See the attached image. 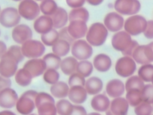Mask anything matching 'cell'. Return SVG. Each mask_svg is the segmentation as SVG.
Returning a JSON list of instances; mask_svg holds the SVG:
<instances>
[{
    "instance_id": "6da1fadb",
    "label": "cell",
    "mask_w": 153,
    "mask_h": 115,
    "mask_svg": "<svg viewBox=\"0 0 153 115\" xmlns=\"http://www.w3.org/2000/svg\"><path fill=\"white\" fill-rule=\"evenodd\" d=\"M35 103L39 115H56L57 114L54 98L45 92H38Z\"/></svg>"
},
{
    "instance_id": "7a4b0ae2",
    "label": "cell",
    "mask_w": 153,
    "mask_h": 115,
    "mask_svg": "<svg viewBox=\"0 0 153 115\" xmlns=\"http://www.w3.org/2000/svg\"><path fill=\"white\" fill-rule=\"evenodd\" d=\"M108 30L103 23L96 22L88 28L85 38L87 42L94 47L103 45L106 41Z\"/></svg>"
},
{
    "instance_id": "3957f363",
    "label": "cell",
    "mask_w": 153,
    "mask_h": 115,
    "mask_svg": "<svg viewBox=\"0 0 153 115\" xmlns=\"http://www.w3.org/2000/svg\"><path fill=\"white\" fill-rule=\"evenodd\" d=\"M38 92L35 90H27L19 97L15 107L20 114H30L34 111L36 108L35 99Z\"/></svg>"
},
{
    "instance_id": "277c9868",
    "label": "cell",
    "mask_w": 153,
    "mask_h": 115,
    "mask_svg": "<svg viewBox=\"0 0 153 115\" xmlns=\"http://www.w3.org/2000/svg\"><path fill=\"white\" fill-rule=\"evenodd\" d=\"M147 25L146 19L139 14H134L128 17L124 22V30L130 35L136 36L143 32Z\"/></svg>"
},
{
    "instance_id": "5b68a950",
    "label": "cell",
    "mask_w": 153,
    "mask_h": 115,
    "mask_svg": "<svg viewBox=\"0 0 153 115\" xmlns=\"http://www.w3.org/2000/svg\"><path fill=\"white\" fill-rule=\"evenodd\" d=\"M17 9L21 17L29 21L36 19L41 13L39 4L35 0H22Z\"/></svg>"
},
{
    "instance_id": "8992f818",
    "label": "cell",
    "mask_w": 153,
    "mask_h": 115,
    "mask_svg": "<svg viewBox=\"0 0 153 115\" xmlns=\"http://www.w3.org/2000/svg\"><path fill=\"white\" fill-rule=\"evenodd\" d=\"M22 53L29 59L41 58L45 52V46L41 41L30 39L22 44Z\"/></svg>"
},
{
    "instance_id": "52a82bcc",
    "label": "cell",
    "mask_w": 153,
    "mask_h": 115,
    "mask_svg": "<svg viewBox=\"0 0 153 115\" xmlns=\"http://www.w3.org/2000/svg\"><path fill=\"white\" fill-rule=\"evenodd\" d=\"M71 52L72 55L78 60H87L90 58L93 55L92 46L87 40L83 39L75 40L71 44Z\"/></svg>"
},
{
    "instance_id": "ba28073f",
    "label": "cell",
    "mask_w": 153,
    "mask_h": 115,
    "mask_svg": "<svg viewBox=\"0 0 153 115\" xmlns=\"http://www.w3.org/2000/svg\"><path fill=\"white\" fill-rule=\"evenodd\" d=\"M18 60L7 50L0 58V75L11 78L18 70Z\"/></svg>"
},
{
    "instance_id": "9c48e42d",
    "label": "cell",
    "mask_w": 153,
    "mask_h": 115,
    "mask_svg": "<svg viewBox=\"0 0 153 115\" xmlns=\"http://www.w3.org/2000/svg\"><path fill=\"white\" fill-rule=\"evenodd\" d=\"M115 69L119 76L123 78L129 77L134 73L136 69V62L131 56H124L116 62Z\"/></svg>"
},
{
    "instance_id": "30bf717a",
    "label": "cell",
    "mask_w": 153,
    "mask_h": 115,
    "mask_svg": "<svg viewBox=\"0 0 153 115\" xmlns=\"http://www.w3.org/2000/svg\"><path fill=\"white\" fill-rule=\"evenodd\" d=\"M18 9L8 7L2 10L0 14V24L4 28H12L19 24L21 20Z\"/></svg>"
},
{
    "instance_id": "8fae6325",
    "label": "cell",
    "mask_w": 153,
    "mask_h": 115,
    "mask_svg": "<svg viewBox=\"0 0 153 115\" xmlns=\"http://www.w3.org/2000/svg\"><path fill=\"white\" fill-rule=\"evenodd\" d=\"M114 7L120 14L132 16L139 12L141 4L139 0H115Z\"/></svg>"
},
{
    "instance_id": "7c38bea8",
    "label": "cell",
    "mask_w": 153,
    "mask_h": 115,
    "mask_svg": "<svg viewBox=\"0 0 153 115\" xmlns=\"http://www.w3.org/2000/svg\"><path fill=\"white\" fill-rule=\"evenodd\" d=\"M131 57L138 64L143 65L153 62V51L150 44L137 46Z\"/></svg>"
},
{
    "instance_id": "4fadbf2b",
    "label": "cell",
    "mask_w": 153,
    "mask_h": 115,
    "mask_svg": "<svg viewBox=\"0 0 153 115\" xmlns=\"http://www.w3.org/2000/svg\"><path fill=\"white\" fill-rule=\"evenodd\" d=\"M131 35L124 31H119L113 35L111 39V44L113 48L121 53L125 51L131 44Z\"/></svg>"
},
{
    "instance_id": "5bb4252c",
    "label": "cell",
    "mask_w": 153,
    "mask_h": 115,
    "mask_svg": "<svg viewBox=\"0 0 153 115\" xmlns=\"http://www.w3.org/2000/svg\"><path fill=\"white\" fill-rule=\"evenodd\" d=\"M11 37L15 43L22 44L25 41L32 39L33 32L31 28L26 24H19L13 28Z\"/></svg>"
},
{
    "instance_id": "9a60e30c",
    "label": "cell",
    "mask_w": 153,
    "mask_h": 115,
    "mask_svg": "<svg viewBox=\"0 0 153 115\" xmlns=\"http://www.w3.org/2000/svg\"><path fill=\"white\" fill-rule=\"evenodd\" d=\"M123 17L117 12H110L104 17L103 24L108 31L117 32L124 27Z\"/></svg>"
},
{
    "instance_id": "2e32d148",
    "label": "cell",
    "mask_w": 153,
    "mask_h": 115,
    "mask_svg": "<svg viewBox=\"0 0 153 115\" xmlns=\"http://www.w3.org/2000/svg\"><path fill=\"white\" fill-rule=\"evenodd\" d=\"M19 99L16 91L11 87L0 91V107L4 109H10L16 106Z\"/></svg>"
},
{
    "instance_id": "e0dca14e",
    "label": "cell",
    "mask_w": 153,
    "mask_h": 115,
    "mask_svg": "<svg viewBox=\"0 0 153 115\" xmlns=\"http://www.w3.org/2000/svg\"><path fill=\"white\" fill-rule=\"evenodd\" d=\"M67 29L69 35L75 40L85 37L88 27L86 22L82 20H75L69 22Z\"/></svg>"
},
{
    "instance_id": "ac0fdd59",
    "label": "cell",
    "mask_w": 153,
    "mask_h": 115,
    "mask_svg": "<svg viewBox=\"0 0 153 115\" xmlns=\"http://www.w3.org/2000/svg\"><path fill=\"white\" fill-rule=\"evenodd\" d=\"M23 68L30 72L33 78L43 75L47 68L45 61L39 58L30 59L25 62Z\"/></svg>"
},
{
    "instance_id": "d6986e66",
    "label": "cell",
    "mask_w": 153,
    "mask_h": 115,
    "mask_svg": "<svg viewBox=\"0 0 153 115\" xmlns=\"http://www.w3.org/2000/svg\"><path fill=\"white\" fill-rule=\"evenodd\" d=\"M33 29L39 34H44L50 31L53 28V23L50 16H39L33 22Z\"/></svg>"
},
{
    "instance_id": "ffe728a7",
    "label": "cell",
    "mask_w": 153,
    "mask_h": 115,
    "mask_svg": "<svg viewBox=\"0 0 153 115\" xmlns=\"http://www.w3.org/2000/svg\"><path fill=\"white\" fill-rule=\"evenodd\" d=\"M87 92L84 86H74L69 87L68 97L74 104H81L87 98Z\"/></svg>"
},
{
    "instance_id": "44dd1931",
    "label": "cell",
    "mask_w": 153,
    "mask_h": 115,
    "mask_svg": "<svg viewBox=\"0 0 153 115\" xmlns=\"http://www.w3.org/2000/svg\"><path fill=\"white\" fill-rule=\"evenodd\" d=\"M126 91L124 83L120 79L114 78L109 80L106 85V92L111 98L121 96Z\"/></svg>"
},
{
    "instance_id": "7402d4cb",
    "label": "cell",
    "mask_w": 153,
    "mask_h": 115,
    "mask_svg": "<svg viewBox=\"0 0 153 115\" xmlns=\"http://www.w3.org/2000/svg\"><path fill=\"white\" fill-rule=\"evenodd\" d=\"M109 98L103 93H98L92 98L90 105L91 108L97 112H106L110 107Z\"/></svg>"
},
{
    "instance_id": "603a6c76",
    "label": "cell",
    "mask_w": 153,
    "mask_h": 115,
    "mask_svg": "<svg viewBox=\"0 0 153 115\" xmlns=\"http://www.w3.org/2000/svg\"><path fill=\"white\" fill-rule=\"evenodd\" d=\"M129 104L126 98L121 96L114 98L111 102L109 110L112 114L126 115L128 113Z\"/></svg>"
},
{
    "instance_id": "cb8c5ba5",
    "label": "cell",
    "mask_w": 153,
    "mask_h": 115,
    "mask_svg": "<svg viewBox=\"0 0 153 115\" xmlns=\"http://www.w3.org/2000/svg\"><path fill=\"white\" fill-rule=\"evenodd\" d=\"M53 23V28L56 29H60L66 26L69 17L66 10L60 7H58L56 11L50 16Z\"/></svg>"
},
{
    "instance_id": "d4e9b609",
    "label": "cell",
    "mask_w": 153,
    "mask_h": 115,
    "mask_svg": "<svg viewBox=\"0 0 153 115\" xmlns=\"http://www.w3.org/2000/svg\"><path fill=\"white\" fill-rule=\"evenodd\" d=\"M93 64L97 71L105 72L109 71L111 68L112 60L108 55L105 53H99L94 58Z\"/></svg>"
},
{
    "instance_id": "484cf974",
    "label": "cell",
    "mask_w": 153,
    "mask_h": 115,
    "mask_svg": "<svg viewBox=\"0 0 153 115\" xmlns=\"http://www.w3.org/2000/svg\"><path fill=\"white\" fill-rule=\"evenodd\" d=\"M69 87V86L66 82L58 81L56 83L51 84L50 91L51 95L55 98H65L68 95Z\"/></svg>"
},
{
    "instance_id": "4316f807",
    "label": "cell",
    "mask_w": 153,
    "mask_h": 115,
    "mask_svg": "<svg viewBox=\"0 0 153 115\" xmlns=\"http://www.w3.org/2000/svg\"><path fill=\"white\" fill-rule=\"evenodd\" d=\"M84 87L88 95H95L102 90L103 84L100 78L93 76L85 80Z\"/></svg>"
},
{
    "instance_id": "83f0119b",
    "label": "cell",
    "mask_w": 153,
    "mask_h": 115,
    "mask_svg": "<svg viewBox=\"0 0 153 115\" xmlns=\"http://www.w3.org/2000/svg\"><path fill=\"white\" fill-rule=\"evenodd\" d=\"M78 62V60L73 56L65 57L62 59L60 69L65 75L69 76L76 72Z\"/></svg>"
},
{
    "instance_id": "f1b7e54d",
    "label": "cell",
    "mask_w": 153,
    "mask_h": 115,
    "mask_svg": "<svg viewBox=\"0 0 153 115\" xmlns=\"http://www.w3.org/2000/svg\"><path fill=\"white\" fill-rule=\"evenodd\" d=\"M33 77L29 71L25 68L18 69L14 75L16 83L21 87H26L32 83Z\"/></svg>"
},
{
    "instance_id": "f546056e",
    "label": "cell",
    "mask_w": 153,
    "mask_h": 115,
    "mask_svg": "<svg viewBox=\"0 0 153 115\" xmlns=\"http://www.w3.org/2000/svg\"><path fill=\"white\" fill-rule=\"evenodd\" d=\"M69 21L79 20L87 22L89 20L90 14L86 8L84 7L72 8L68 13Z\"/></svg>"
},
{
    "instance_id": "4dcf8cb0",
    "label": "cell",
    "mask_w": 153,
    "mask_h": 115,
    "mask_svg": "<svg viewBox=\"0 0 153 115\" xmlns=\"http://www.w3.org/2000/svg\"><path fill=\"white\" fill-rule=\"evenodd\" d=\"M71 44L67 41L59 39L53 46L52 52L60 57H65L71 52Z\"/></svg>"
},
{
    "instance_id": "1f68e13d",
    "label": "cell",
    "mask_w": 153,
    "mask_h": 115,
    "mask_svg": "<svg viewBox=\"0 0 153 115\" xmlns=\"http://www.w3.org/2000/svg\"><path fill=\"white\" fill-rule=\"evenodd\" d=\"M57 113L60 115H71L72 114L74 104L69 99L65 98L60 99L56 102Z\"/></svg>"
},
{
    "instance_id": "d6a6232c",
    "label": "cell",
    "mask_w": 153,
    "mask_h": 115,
    "mask_svg": "<svg viewBox=\"0 0 153 115\" xmlns=\"http://www.w3.org/2000/svg\"><path fill=\"white\" fill-rule=\"evenodd\" d=\"M59 40V31L54 28H53L47 33L41 35V41L45 46L52 47Z\"/></svg>"
},
{
    "instance_id": "836d02e7",
    "label": "cell",
    "mask_w": 153,
    "mask_h": 115,
    "mask_svg": "<svg viewBox=\"0 0 153 115\" xmlns=\"http://www.w3.org/2000/svg\"><path fill=\"white\" fill-rule=\"evenodd\" d=\"M42 59L45 61L47 68H53L55 69H59L60 68L62 61L61 57L53 52L45 54Z\"/></svg>"
},
{
    "instance_id": "e575fe53",
    "label": "cell",
    "mask_w": 153,
    "mask_h": 115,
    "mask_svg": "<svg viewBox=\"0 0 153 115\" xmlns=\"http://www.w3.org/2000/svg\"><path fill=\"white\" fill-rule=\"evenodd\" d=\"M126 99L131 107H136L142 102L141 90L136 89L126 91Z\"/></svg>"
},
{
    "instance_id": "d590c367",
    "label": "cell",
    "mask_w": 153,
    "mask_h": 115,
    "mask_svg": "<svg viewBox=\"0 0 153 115\" xmlns=\"http://www.w3.org/2000/svg\"><path fill=\"white\" fill-rule=\"evenodd\" d=\"M93 64L87 60H81L78 62L76 72L85 78L89 77L93 71Z\"/></svg>"
},
{
    "instance_id": "8d00e7d4",
    "label": "cell",
    "mask_w": 153,
    "mask_h": 115,
    "mask_svg": "<svg viewBox=\"0 0 153 115\" xmlns=\"http://www.w3.org/2000/svg\"><path fill=\"white\" fill-rule=\"evenodd\" d=\"M137 74L144 82H151L153 75V65L151 63L142 65L138 69Z\"/></svg>"
},
{
    "instance_id": "74e56055",
    "label": "cell",
    "mask_w": 153,
    "mask_h": 115,
    "mask_svg": "<svg viewBox=\"0 0 153 115\" xmlns=\"http://www.w3.org/2000/svg\"><path fill=\"white\" fill-rule=\"evenodd\" d=\"M41 13L46 16L52 15L58 8L55 0H42L39 4Z\"/></svg>"
},
{
    "instance_id": "f35d334b",
    "label": "cell",
    "mask_w": 153,
    "mask_h": 115,
    "mask_svg": "<svg viewBox=\"0 0 153 115\" xmlns=\"http://www.w3.org/2000/svg\"><path fill=\"white\" fill-rule=\"evenodd\" d=\"M144 81L138 75H131L125 83L126 91L136 89L142 90L144 86Z\"/></svg>"
},
{
    "instance_id": "ab89813d",
    "label": "cell",
    "mask_w": 153,
    "mask_h": 115,
    "mask_svg": "<svg viewBox=\"0 0 153 115\" xmlns=\"http://www.w3.org/2000/svg\"><path fill=\"white\" fill-rule=\"evenodd\" d=\"M60 74L57 69L53 68H47L43 74L44 81L49 84H53L59 81Z\"/></svg>"
},
{
    "instance_id": "60d3db41",
    "label": "cell",
    "mask_w": 153,
    "mask_h": 115,
    "mask_svg": "<svg viewBox=\"0 0 153 115\" xmlns=\"http://www.w3.org/2000/svg\"><path fill=\"white\" fill-rule=\"evenodd\" d=\"M142 101L152 104L153 103V84H145L141 90Z\"/></svg>"
},
{
    "instance_id": "b9f144b4",
    "label": "cell",
    "mask_w": 153,
    "mask_h": 115,
    "mask_svg": "<svg viewBox=\"0 0 153 115\" xmlns=\"http://www.w3.org/2000/svg\"><path fill=\"white\" fill-rule=\"evenodd\" d=\"M85 83V77L77 72H75L71 74L68 78V84L69 87L74 86H84Z\"/></svg>"
},
{
    "instance_id": "7bdbcfd3",
    "label": "cell",
    "mask_w": 153,
    "mask_h": 115,
    "mask_svg": "<svg viewBox=\"0 0 153 115\" xmlns=\"http://www.w3.org/2000/svg\"><path fill=\"white\" fill-rule=\"evenodd\" d=\"M134 113L137 115H149L152 112L151 104L142 101L134 107Z\"/></svg>"
},
{
    "instance_id": "ee69618b",
    "label": "cell",
    "mask_w": 153,
    "mask_h": 115,
    "mask_svg": "<svg viewBox=\"0 0 153 115\" xmlns=\"http://www.w3.org/2000/svg\"><path fill=\"white\" fill-rule=\"evenodd\" d=\"M7 51L13 55L20 62H22L25 58L22 53L21 46L19 45H12L9 47L7 49Z\"/></svg>"
},
{
    "instance_id": "f6af8a7d",
    "label": "cell",
    "mask_w": 153,
    "mask_h": 115,
    "mask_svg": "<svg viewBox=\"0 0 153 115\" xmlns=\"http://www.w3.org/2000/svg\"><path fill=\"white\" fill-rule=\"evenodd\" d=\"M59 39L65 40L68 41L71 44H72L75 41V40L69 35L67 29V26H65L60 29L59 31Z\"/></svg>"
},
{
    "instance_id": "bcb514c9",
    "label": "cell",
    "mask_w": 153,
    "mask_h": 115,
    "mask_svg": "<svg viewBox=\"0 0 153 115\" xmlns=\"http://www.w3.org/2000/svg\"><path fill=\"white\" fill-rule=\"evenodd\" d=\"M143 33L146 38L153 39V20L147 21L146 27Z\"/></svg>"
},
{
    "instance_id": "7dc6e473",
    "label": "cell",
    "mask_w": 153,
    "mask_h": 115,
    "mask_svg": "<svg viewBox=\"0 0 153 115\" xmlns=\"http://www.w3.org/2000/svg\"><path fill=\"white\" fill-rule=\"evenodd\" d=\"M86 0H66V3L71 8L83 7Z\"/></svg>"
},
{
    "instance_id": "c3c4849f",
    "label": "cell",
    "mask_w": 153,
    "mask_h": 115,
    "mask_svg": "<svg viewBox=\"0 0 153 115\" xmlns=\"http://www.w3.org/2000/svg\"><path fill=\"white\" fill-rule=\"evenodd\" d=\"M12 82L10 78L4 77L0 75V91L11 86Z\"/></svg>"
},
{
    "instance_id": "681fc988",
    "label": "cell",
    "mask_w": 153,
    "mask_h": 115,
    "mask_svg": "<svg viewBox=\"0 0 153 115\" xmlns=\"http://www.w3.org/2000/svg\"><path fill=\"white\" fill-rule=\"evenodd\" d=\"M139 46V44L137 43V41L136 40H133L131 44H130V46L124 52H122V54L124 56H131L133 51L134 50V49H136V47Z\"/></svg>"
},
{
    "instance_id": "f907efd6",
    "label": "cell",
    "mask_w": 153,
    "mask_h": 115,
    "mask_svg": "<svg viewBox=\"0 0 153 115\" xmlns=\"http://www.w3.org/2000/svg\"><path fill=\"white\" fill-rule=\"evenodd\" d=\"M72 114H87L85 108L80 104H74Z\"/></svg>"
},
{
    "instance_id": "816d5d0a",
    "label": "cell",
    "mask_w": 153,
    "mask_h": 115,
    "mask_svg": "<svg viewBox=\"0 0 153 115\" xmlns=\"http://www.w3.org/2000/svg\"><path fill=\"white\" fill-rule=\"evenodd\" d=\"M7 49L5 43L2 40H0V58L5 53Z\"/></svg>"
},
{
    "instance_id": "f5cc1de1",
    "label": "cell",
    "mask_w": 153,
    "mask_h": 115,
    "mask_svg": "<svg viewBox=\"0 0 153 115\" xmlns=\"http://www.w3.org/2000/svg\"><path fill=\"white\" fill-rule=\"evenodd\" d=\"M104 0H86V2L90 5L97 6L100 5Z\"/></svg>"
},
{
    "instance_id": "db71d44e",
    "label": "cell",
    "mask_w": 153,
    "mask_h": 115,
    "mask_svg": "<svg viewBox=\"0 0 153 115\" xmlns=\"http://www.w3.org/2000/svg\"><path fill=\"white\" fill-rule=\"evenodd\" d=\"M0 113H2V114H4V113H5V114H15V113H14L13 112L8 110H5L2 111H1Z\"/></svg>"
},
{
    "instance_id": "11a10c76",
    "label": "cell",
    "mask_w": 153,
    "mask_h": 115,
    "mask_svg": "<svg viewBox=\"0 0 153 115\" xmlns=\"http://www.w3.org/2000/svg\"><path fill=\"white\" fill-rule=\"evenodd\" d=\"M149 44H150V45H151V48H152V51H153V41L151 42V43H149Z\"/></svg>"
},
{
    "instance_id": "9f6ffc18",
    "label": "cell",
    "mask_w": 153,
    "mask_h": 115,
    "mask_svg": "<svg viewBox=\"0 0 153 115\" xmlns=\"http://www.w3.org/2000/svg\"><path fill=\"white\" fill-rule=\"evenodd\" d=\"M11 1H14V2H20L22 0H11Z\"/></svg>"
},
{
    "instance_id": "6f0895ef",
    "label": "cell",
    "mask_w": 153,
    "mask_h": 115,
    "mask_svg": "<svg viewBox=\"0 0 153 115\" xmlns=\"http://www.w3.org/2000/svg\"><path fill=\"white\" fill-rule=\"evenodd\" d=\"M151 83H152V84H153V75H152V79H151Z\"/></svg>"
},
{
    "instance_id": "680465c9",
    "label": "cell",
    "mask_w": 153,
    "mask_h": 115,
    "mask_svg": "<svg viewBox=\"0 0 153 115\" xmlns=\"http://www.w3.org/2000/svg\"><path fill=\"white\" fill-rule=\"evenodd\" d=\"M152 112H153V103L152 104Z\"/></svg>"
},
{
    "instance_id": "91938a15",
    "label": "cell",
    "mask_w": 153,
    "mask_h": 115,
    "mask_svg": "<svg viewBox=\"0 0 153 115\" xmlns=\"http://www.w3.org/2000/svg\"><path fill=\"white\" fill-rule=\"evenodd\" d=\"M1 11H2V9H1V5H0V14H1Z\"/></svg>"
},
{
    "instance_id": "94428289",
    "label": "cell",
    "mask_w": 153,
    "mask_h": 115,
    "mask_svg": "<svg viewBox=\"0 0 153 115\" xmlns=\"http://www.w3.org/2000/svg\"><path fill=\"white\" fill-rule=\"evenodd\" d=\"M36 1H42V0H35Z\"/></svg>"
},
{
    "instance_id": "6125c7cd",
    "label": "cell",
    "mask_w": 153,
    "mask_h": 115,
    "mask_svg": "<svg viewBox=\"0 0 153 115\" xmlns=\"http://www.w3.org/2000/svg\"><path fill=\"white\" fill-rule=\"evenodd\" d=\"M0 36H1V30H0Z\"/></svg>"
}]
</instances>
